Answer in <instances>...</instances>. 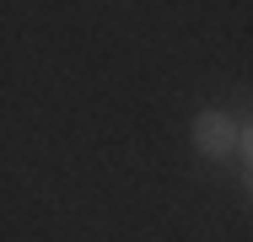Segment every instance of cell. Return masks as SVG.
<instances>
[{"label":"cell","instance_id":"6da1fadb","mask_svg":"<svg viewBox=\"0 0 253 242\" xmlns=\"http://www.w3.org/2000/svg\"><path fill=\"white\" fill-rule=\"evenodd\" d=\"M194 140H200V151H210V156H226L232 151V119L221 113V108H205L200 119H194Z\"/></svg>","mask_w":253,"mask_h":242}]
</instances>
